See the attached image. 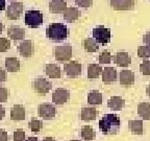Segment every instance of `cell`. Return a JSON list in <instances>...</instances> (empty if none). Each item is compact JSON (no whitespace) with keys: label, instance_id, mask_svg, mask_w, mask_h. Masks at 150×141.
<instances>
[{"label":"cell","instance_id":"obj_1","mask_svg":"<svg viewBox=\"0 0 150 141\" xmlns=\"http://www.w3.org/2000/svg\"><path fill=\"white\" fill-rule=\"evenodd\" d=\"M121 120L115 114H105L99 120V129L104 135H117L120 132Z\"/></svg>","mask_w":150,"mask_h":141},{"label":"cell","instance_id":"obj_2","mask_svg":"<svg viewBox=\"0 0 150 141\" xmlns=\"http://www.w3.org/2000/svg\"><path fill=\"white\" fill-rule=\"evenodd\" d=\"M46 37L52 42H62L69 37V28L63 23H52L46 28Z\"/></svg>","mask_w":150,"mask_h":141},{"label":"cell","instance_id":"obj_3","mask_svg":"<svg viewBox=\"0 0 150 141\" xmlns=\"http://www.w3.org/2000/svg\"><path fill=\"white\" fill-rule=\"evenodd\" d=\"M44 21L43 14L38 9H29L25 12L24 16V22L30 28H38Z\"/></svg>","mask_w":150,"mask_h":141},{"label":"cell","instance_id":"obj_4","mask_svg":"<svg viewBox=\"0 0 150 141\" xmlns=\"http://www.w3.org/2000/svg\"><path fill=\"white\" fill-rule=\"evenodd\" d=\"M93 39L98 44L106 45L110 41V29L106 28L105 26L99 25L97 27L93 28Z\"/></svg>","mask_w":150,"mask_h":141},{"label":"cell","instance_id":"obj_5","mask_svg":"<svg viewBox=\"0 0 150 141\" xmlns=\"http://www.w3.org/2000/svg\"><path fill=\"white\" fill-rule=\"evenodd\" d=\"M54 56L59 62H68L72 58V46L71 45H61L54 48Z\"/></svg>","mask_w":150,"mask_h":141},{"label":"cell","instance_id":"obj_6","mask_svg":"<svg viewBox=\"0 0 150 141\" xmlns=\"http://www.w3.org/2000/svg\"><path fill=\"white\" fill-rule=\"evenodd\" d=\"M33 88L39 95H45L51 90L52 84L44 78H38L33 82Z\"/></svg>","mask_w":150,"mask_h":141},{"label":"cell","instance_id":"obj_7","mask_svg":"<svg viewBox=\"0 0 150 141\" xmlns=\"http://www.w3.org/2000/svg\"><path fill=\"white\" fill-rule=\"evenodd\" d=\"M39 112V116L42 117L45 120H50L53 119L56 115V108L52 103H41L38 109Z\"/></svg>","mask_w":150,"mask_h":141},{"label":"cell","instance_id":"obj_8","mask_svg":"<svg viewBox=\"0 0 150 141\" xmlns=\"http://www.w3.org/2000/svg\"><path fill=\"white\" fill-rule=\"evenodd\" d=\"M23 13V3L22 2H12L6 7V17L9 20H17Z\"/></svg>","mask_w":150,"mask_h":141},{"label":"cell","instance_id":"obj_9","mask_svg":"<svg viewBox=\"0 0 150 141\" xmlns=\"http://www.w3.org/2000/svg\"><path fill=\"white\" fill-rule=\"evenodd\" d=\"M70 99V91L65 88H57L52 93V101L55 105H65Z\"/></svg>","mask_w":150,"mask_h":141},{"label":"cell","instance_id":"obj_10","mask_svg":"<svg viewBox=\"0 0 150 141\" xmlns=\"http://www.w3.org/2000/svg\"><path fill=\"white\" fill-rule=\"evenodd\" d=\"M64 71L69 78H77L81 74V64L77 61H70L64 65Z\"/></svg>","mask_w":150,"mask_h":141},{"label":"cell","instance_id":"obj_11","mask_svg":"<svg viewBox=\"0 0 150 141\" xmlns=\"http://www.w3.org/2000/svg\"><path fill=\"white\" fill-rule=\"evenodd\" d=\"M110 6L115 11H132L136 0H110Z\"/></svg>","mask_w":150,"mask_h":141},{"label":"cell","instance_id":"obj_12","mask_svg":"<svg viewBox=\"0 0 150 141\" xmlns=\"http://www.w3.org/2000/svg\"><path fill=\"white\" fill-rule=\"evenodd\" d=\"M18 49H19V53L21 54L23 58H31L35 52V44L31 40H25V41H22L20 43V45L18 46Z\"/></svg>","mask_w":150,"mask_h":141},{"label":"cell","instance_id":"obj_13","mask_svg":"<svg viewBox=\"0 0 150 141\" xmlns=\"http://www.w3.org/2000/svg\"><path fill=\"white\" fill-rule=\"evenodd\" d=\"M112 60L114 61V63L117 64L120 67H127L131 63V56L127 52L123 51L117 52L114 56H112Z\"/></svg>","mask_w":150,"mask_h":141},{"label":"cell","instance_id":"obj_14","mask_svg":"<svg viewBox=\"0 0 150 141\" xmlns=\"http://www.w3.org/2000/svg\"><path fill=\"white\" fill-rule=\"evenodd\" d=\"M25 108L23 105H15L11 111V119L14 121H21L25 119Z\"/></svg>","mask_w":150,"mask_h":141},{"label":"cell","instance_id":"obj_15","mask_svg":"<svg viewBox=\"0 0 150 141\" xmlns=\"http://www.w3.org/2000/svg\"><path fill=\"white\" fill-rule=\"evenodd\" d=\"M120 84L125 87H129L134 83V73L131 70H122L119 75Z\"/></svg>","mask_w":150,"mask_h":141},{"label":"cell","instance_id":"obj_16","mask_svg":"<svg viewBox=\"0 0 150 141\" xmlns=\"http://www.w3.org/2000/svg\"><path fill=\"white\" fill-rule=\"evenodd\" d=\"M102 80L105 84H112L117 80V70L114 67H105L102 70Z\"/></svg>","mask_w":150,"mask_h":141},{"label":"cell","instance_id":"obj_17","mask_svg":"<svg viewBox=\"0 0 150 141\" xmlns=\"http://www.w3.org/2000/svg\"><path fill=\"white\" fill-rule=\"evenodd\" d=\"M67 9V2L65 0H51L49 3V12L52 14H61Z\"/></svg>","mask_w":150,"mask_h":141},{"label":"cell","instance_id":"obj_18","mask_svg":"<svg viewBox=\"0 0 150 141\" xmlns=\"http://www.w3.org/2000/svg\"><path fill=\"white\" fill-rule=\"evenodd\" d=\"M7 35H8L9 39H12L14 41L23 40L24 36H25V29L19 27V26H11L7 29Z\"/></svg>","mask_w":150,"mask_h":141},{"label":"cell","instance_id":"obj_19","mask_svg":"<svg viewBox=\"0 0 150 141\" xmlns=\"http://www.w3.org/2000/svg\"><path fill=\"white\" fill-rule=\"evenodd\" d=\"M63 14H64V19L67 22H74L79 18L81 13H80V11L77 7L69 6L67 7V9H66Z\"/></svg>","mask_w":150,"mask_h":141},{"label":"cell","instance_id":"obj_20","mask_svg":"<svg viewBox=\"0 0 150 141\" xmlns=\"http://www.w3.org/2000/svg\"><path fill=\"white\" fill-rule=\"evenodd\" d=\"M5 68L8 72H18L20 70V67H21V64L17 58L15 56H9L6 58L4 62Z\"/></svg>","mask_w":150,"mask_h":141},{"label":"cell","instance_id":"obj_21","mask_svg":"<svg viewBox=\"0 0 150 141\" xmlns=\"http://www.w3.org/2000/svg\"><path fill=\"white\" fill-rule=\"evenodd\" d=\"M97 116V110L93 107H84L81 109V113H80V118L83 121H91V120H95Z\"/></svg>","mask_w":150,"mask_h":141},{"label":"cell","instance_id":"obj_22","mask_svg":"<svg viewBox=\"0 0 150 141\" xmlns=\"http://www.w3.org/2000/svg\"><path fill=\"white\" fill-rule=\"evenodd\" d=\"M45 72L50 78H61V68L56 64H47L45 67Z\"/></svg>","mask_w":150,"mask_h":141},{"label":"cell","instance_id":"obj_23","mask_svg":"<svg viewBox=\"0 0 150 141\" xmlns=\"http://www.w3.org/2000/svg\"><path fill=\"white\" fill-rule=\"evenodd\" d=\"M124 100L121 96H112L108 101V107L112 111H121Z\"/></svg>","mask_w":150,"mask_h":141},{"label":"cell","instance_id":"obj_24","mask_svg":"<svg viewBox=\"0 0 150 141\" xmlns=\"http://www.w3.org/2000/svg\"><path fill=\"white\" fill-rule=\"evenodd\" d=\"M102 66L98 65V64H90L88 67V78L91 80L98 78L102 73Z\"/></svg>","mask_w":150,"mask_h":141},{"label":"cell","instance_id":"obj_25","mask_svg":"<svg viewBox=\"0 0 150 141\" xmlns=\"http://www.w3.org/2000/svg\"><path fill=\"white\" fill-rule=\"evenodd\" d=\"M128 129L132 134L142 135L143 134V121L142 120H129Z\"/></svg>","mask_w":150,"mask_h":141},{"label":"cell","instance_id":"obj_26","mask_svg":"<svg viewBox=\"0 0 150 141\" xmlns=\"http://www.w3.org/2000/svg\"><path fill=\"white\" fill-rule=\"evenodd\" d=\"M88 103L91 106H97L102 103V94L97 90L90 92L88 94Z\"/></svg>","mask_w":150,"mask_h":141},{"label":"cell","instance_id":"obj_27","mask_svg":"<svg viewBox=\"0 0 150 141\" xmlns=\"http://www.w3.org/2000/svg\"><path fill=\"white\" fill-rule=\"evenodd\" d=\"M138 114L143 120H150V103H139Z\"/></svg>","mask_w":150,"mask_h":141},{"label":"cell","instance_id":"obj_28","mask_svg":"<svg viewBox=\"0 0 150 141\" xmlns=\"http://www.w3.org/2000/svg\"><path fill=\"white\" fill-rule=\"evenodd\" d=\"M80 136H81V138L83 139L84 141H92L96 137V133H95V131H94L92 127H90V125H84V127H81Z\"/></svg>","mask_w":150,"mask_h":141},{"label":"cell","instance_id":"obj_29","mask_svg":"<svg viewBox=\"0 0 150 141\" xmlns=\"http://www.w3.org/2000/svg\"><path fill=\"white\" fill-rule=\"evenodd\" d=\"M82 46H83V48L87 52H96L99 49L98 43L92 38H87L82 42Z\"/></svg>","mask_w":150,"mask_h":141},{"label":"cell","instance_id":"obj_30","mask_svg":"<svg viewBox=\"0 0 150 141\" xmlns=\"http://www.w3.org/2000/svg\"><path fill=\"white\" fill-rule=\"evenodd\" d=\"M28 127H29V129H30L33 132H35V133H39L43 127V122L40 121L39 119L33 118V119L30 120V122L28 123Z\"/></svg>","mask_w":150,"mask_h":141},{"label":"cell","instance_id":"obj_31","mask_svg":"<svg viewBox=\"0 0 150 141\" xmlns=\"http://www.w3.org/2000/svg\"><path fill=\"white\" fill-rule=\"evenodd\" d=\"M138 56L144 60L150 58V46H139L138 47Z\"/></svg>","mask_w":150,"mask_h":141},{"label":"cell","instance_id":"obj_32","mask_svg":"<svg viewBox=\"0 0 150 141\" xmlns=\"http://www.w3.org/2000/svg\"><path fill=\"white\" fill-rule=\"evenodd\" d=\"M98 61L100 64H110L112 62V54L108 50L102 51L98 56Z\"/></svg>","mask_w":150,"mask_h":141},{"label":"cell","instance_id":"obj_33","mask_svg":"<svg viewBox=\"0 0 150 141\" xmlns=\"http://www.w3.org/2000/svg\"><path fill=\"white\" fill-rule=\"evenodd\" d=\"M11 48V41L6 38H0V52H6Z\"/></svg>","mask_w":150,"mask_h":141},{"label":"cell","instance_id":"obj_34","mask_svg":"<svg viewBox=\"0 0 150 141\" xmlns=\"http://www.w3.org/2000/svg\"><path fill=\"white\" fill-rule=\"evenodd\" d=\"M140 71L142 72V74H144V75H150V61L149 60H145L143 63H141Z\"/></svg>","mask_w":150,"mask_h":141},{"label":"cell","instance_id":"obj_35","mask_svg":"<svg viewBox=\"0 0 150 141\" xmlns=\"http://www.w3.org/2000/svg\"><path fill=\"white\" fill-rule=\"evenodd\" d=\"M13 139L14 141H24L25 140V132L22 129H18L14 132L13 135Z\"/></svg>","mask_w":150,"mask_h":141},{"label":"cell","instance_id":"obj_36","mask_svg":"<svg viewBox=\"0 0 150 141\" xmlns=\"http://www.w3.org/2000/svg\"><path fill=\"white\" fill-rule=\"evenodd\" d=\"M76 4L79 7H83V9H88L93 4V0H75Z\"/></svg>","mask_w":150,"mask_h":141},{"label":"cell","instance_id":"obj_37","mask_svg":"<svg viewBox=\"0 0 150 141\" xmlns=\"http://www.w3.org/2000/svg\"><path fill=\"white\" fill-rule=\"evenodd\" d=\"M8 97V90L4 87H0V103H5Z\"/></svg>","mask_w":150,"mask_h":141},{"label":"cell","instance_id":"obj_38","mask_svg":"<svg viewBox=\"0 0 150 141\" xmlns=\"http://www.w3.org/2000/svg\"><path fill=\"white\" fill-rule=\"evenodd\" d=\"M0 141H8V134L3 129H0Z\"/></svg>","mask_w":150,"mask_h":141},{"label":"cell","instance_id":"obj_39","mask_svg":"<svg viewBox=\"0 0 150 141\" xmlns=\"http://www.w3.org/2000/svg\"><path fill=\"white\" fill-rule=\"evenodd\" d=\"M7 78V75H6V71L4 69H2L0 67V83L2 82H5Z\"/></svg>","mask_w":150,"mask_h":141},{"label":"cell","instance_id":"obj_40","mask_svg":"<svg viewBox=\"0 0 150 141\" xmlns=\"http://www.w3.org/2000/svg\"><path fill=\"white\" fill-rule=\"evenodd\" d=\"M143 42L145 43L147 46H150V31L143 36Z\"/></svg>","mask_w":150,"mask_h":141},{"label":"cell","instance_id":"obj_41","mask_svg":"<svg viewBox=\"0 0 150 141\" xmlns=\"http://www.w3.org/2000/svg\"><path fill=\"white\" fill-rule=\"evenodd\" d=\"M4 116H5V110H4V108L0 105V120L2 119Z\"/></svg>","mask_w":150,"mask_h":141},{"label":"cell","instance_id":"obj_42","mask_svg":"<svg viewBox=\"0 0 150 141\" xmlns=\"http://www.w3.org/2000/svg\"><path fill=\"white\" fill-rule=\"evenodd\" d=\"M5 0H0V12L1 11H4V9H6V7H5Z\"/></svg>","mask_w":150,"mask_h":141},{"label":"cell","instance_id":"obj_43","mask_svg":"<svg viewBox=\"0 0 150 141\" xmlns=\"http://www.w3.org/2000/svg\"><path fill=\"white\" fill-rule=\"evenodd\" d=\"M43 141H56V140L53 137H45V138L43 139Z\"/></svg>","mask_w":150,"mask_h":141},{"label":"cell","instance_id":"obj_44","mask_svg":"<svg viewBox=\"0 0 150 141\" xmlns=\"http://www.w3.org/2000/svg\"><path fill=\"white\" fill-rule=\"evenodd\" d=\"M25 141H39V139L37 138V137H29V138H27V140Z\"/></svg>","mask_w":150,"mask_h":141},{"label":"cell","instance_id":"obj_45","mask_svg":"<svg viewBox=\"0 0 150 141\" xmlns=\"http://www.w3.org/2000/svg\"><path fill=\"white\" fill-rule=\"evenodd\" d=\"M146 93H147L148 96H150V85H148L147 88H146Z\"/></svg>","mask_w":150,"mask_h":141},{"label":"cell","instance_id":"obj_46","mask_svg":"<svg viewBox=\"0 0 150 141\" xmlns=\"http://www.w3.org/2000/svg\"><path fill=\"white\" fill-rule=\"evenodd\" d=\"M2 31H3V24L0 22V33H2Z\"/></svg>","mask_w":150,"mask_h":141},{"label":"cell","instance_id":"obj_47","mask_svg":"<svg viewBox=\"0 0 150 141\" xmlns=\"http://www.w3.org/2000/svg\"><path fill=\"white\" fill-rule=\"evenodd\" d=\"M71 141H79V140H71Z\"/></svg>","mask_w":150,"mask_h":141}]
</instances>
